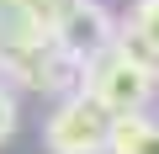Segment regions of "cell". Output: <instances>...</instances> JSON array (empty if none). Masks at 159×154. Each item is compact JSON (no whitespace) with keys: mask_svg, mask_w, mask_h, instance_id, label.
<instances>
[{"mask_svg":"<svg viewBox=\"0 0 159 154\" xmlns=\"http://www.w3.org/2000/svg\"><path fill=\"white\" fill-rule=\"evenodd\" d=\"M43 138H48V149H53V154H106L111 112H106L90 91H69V96L53 106V117H48Z\"/></svg>","mask_w":159,"mask_h":154,"instance_id":"cell-1","label":"cell"},{"mask_svg":"<svg viewBox=\"0 0 159 154\" xmlns=\"http://www.w3.org/2000/svg\"><path fill=\"white\" fill-rule=\"evenodd\" d=\"M85 91H90L111 117H127V112H143V101H148V91H154V69L133 64V58L111 43L101 58L85 64Z\"/></svg>","mask_w":159,"mask_h":154,"instance_id":"cell-2","label":"cell"},{"mask_svg":"<svg viewBox=\"0 0 159 154\" xmlns=\"http://www.w3.org/2000/svg\"><path fill=\"white\" fill-rule=\"evenodd\" d=\"M6 74L27 91H43V96H58L74 85V74H85L53 37H21L6 48Z\"/></svg>","mask_w":159,"mask_h":154,"instance_id":"cell-3","label":"cell"},{"mask_svg":"<svg viewBox=\"0 0 159 154\" xmlns=\"http://www.w3.org/2000/svg\"><path fill=\"white\" fill-rule=\"evenodd\" d=\"M53 43L85 69L90 58H101V53L117 43V21L96 6V0H69V11L53 21Z\"/></svg>","mask_w":159,"mask_h":154,"instance_id":"cell-4","label":"cell"},{"mask_svg":"<svg viewBox=\"0 0 159 154\" xmlns=\"http://www.w3.org/2000/svg\"><path fill=\"white\" fill-rule=\"evenodd\" d=\"M106 154H159V122H148L143 112L111 117V138H106Z\"/></svg>","mask_w":159,"mask_h":154,"instance_id":"cell-5","label":"cell"},{"mask_svg":"<svg viewBox=\"0 0 159 154\" xmlns=\"http://www.w3.org/2000/svg\"><path fill=\"white\" fill-rule=\"evenodd\" d=\"M69 11V0H21V16H27V27L32 32H43V37H53V21Z\"/></svg>","mask_w":159,"mask_h":154,"instance_id":"cell-6","label":"cell"},{"mask_svg":"<svg viewBox=\"0 0 159 154\" xmlns=\"http://www.w3.org/2000/svg\"><path fill=\"white\" fill-rule=\"evenodd\" d=\"M117 48H122V53H127L133 64H143V69H159V48H154V43H148V37H143V32L133 27V21H127V27L117 32Z\"/></svg>","mask_w":159,"mask_h":154,"instance_id":"cell-7","label":"cell"},{"mask_svg":"<svg viewBox=\"0 0 159 154\" xmlns=\"http://www.w3.org/2000/svg\"><path fill=\"white\" fill-rule=\"evenodd\" d=\"M133 27L159 48V0H138V6H133Z\"/></svg>","mask_w":159,"mask_h":154,"instance_id":"cell-8","label":"cell"},{"mask_svg":"<svg viewBox=\"0 0 159 154\" xmlns=\"http://www.w3.org/2000/svg\"><path fill=\"white\" fill-rule=\"evenodd\" d=\"M11 133H16V96L0 85V143H6Z\"/></svg>","mask_w":159,"mask_h":154,"instance_id":"cell-9","label":"cell"},{"mask_svg":"<svg viewBox=\"0 0 159 154\" xmlns=\"http://www.w3.org/2000/svg\"><path fill=\"white\" fill-rule=\"evenodd\" d=\"M11 11H21V0H0V16H11Z\"/></svg>","mask_w":159,"mask_h":154,"instance_id":"cell-10","label":"cell"},{"mask_svg":"<svg viewBox=\"0 0 159 154\" xmlns=\"http://www.w3.org/2000/svg\"><path fill=\"white\" fill-rule=\"evenodd\" d=\"M0 69H6V27H0Z\"/></svg>","mask_w":159,"mask_h":154,"instance_id":"cell-11","label":"cell"},{"mask_svg":"<svg viewBox=\"0 0 159 154\" xmlns=\"http://www.w3.org/2000/svg\"><path fill=\"white\" fill-rule=\"evenodd\" d=\"M154 80H159V69H154Z\"/></svg>","mask_w":159,"mask_h":154,"instance_id":"cell-12","label":"cell"}]
</instances>
